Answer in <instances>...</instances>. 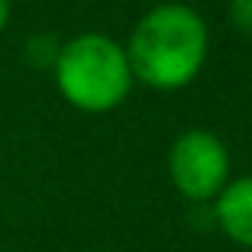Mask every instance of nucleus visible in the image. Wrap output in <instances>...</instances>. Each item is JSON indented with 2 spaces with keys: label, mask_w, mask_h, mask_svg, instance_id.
Listing matches in <instances>:
<instances>
[{
  "label": "nucleus",
  "mask_w": 252,
  "mask_h": 252,
  "mask_svg": "<svg viewBox=\"0 0 252 252\" xmlns=\"http://www.w3.org/2000/svg\"><path fill=\"white\" fill-rule=\"evenodd\" d=\"M214 217L236 246L252 249V175L226 181V188L214 197Z\"/></svg>",
  "instance_id": "4"
},
{
  "label": "nucleus",
  "mask_w": 252,
  "mask_h": 252,
  "mask_svg": "<svg viewBox=\"0 0 252 252\" xmlns=\"http://www.w3.org/2000/svg\"><path fill=\"white\" fill-rule=\"evenodd\" d=\"M52 71L62 97L84 113L113 110L133 88L126 49L104 32H81L68 39L59 49Z\"/></svg>",
  "instance_id": "2"
},
{
  "label": "nucleus",
  "mask_w": 252,
  "mask_h": 252,
  "mask_svg": "<svg viewBox=\"0 0 252 252\" xmlns=\"http://www.w3.org/2000/svg\"><path fill=\"white\" fill-rule=\"evenodd\" d=\"M59 49L62 45H55L49 36H36L30 39V45H26V59L32 62V65H55V59H59Z\"/></svg>",
  "instance_id": "5"
},
{
  "label": "nucleus",
  "mask_w": 252,
  "mask_h": 252,
  "mask_svg": "<svg viewBox=\"0 0 252 252\" xmlns=\"http://www.w3.org/2000/svg\"><path fill=\"white\" fill-rule=\"evenodd\" d=\"M230 23L239 32L252 36V0H230Z\"/></svg>",
  "instance_id": "6"
},
{
  "label": "nucleus",
  "mask_w": 252,
  "mask_h": 252,
  "mask_svg": "<svg viewBox=\"0 0 252 252\" xmlns=\"http://www.w3.org/2000/svg\"><path fill=\"white\" fill-rule=\"evenodd\" d=\"M168 175L181 197L214 200L230 181V152L210 129H188L168 149Z\"/></svg>",
  "instance_id": "3"
},
{
  "label": "nucleus",
  "mask_w": 252,
  "mask_h": 252,
  "mask_svg": "<svg viewBox=\"0 0 252 252\" xmlns=\"http://www.w3.org/2000/svg\"><path fill=\"white\" fill-rule=\"evenodd\" d=\"M207 45V23L197 10L162 3L136 23L123 49L133 81H142L152 91H178L200 74Z\"/></svg>",
  "instance_id": "1"
},
{
  "label": "nucleus",
  "mask_w": 252,
  "mask_h": 252,
  "mask_svg": "<svg viewBox=\"0 0 252 252\" xmlns=\"http://www.w3.org/2000/svg\"><path fill=\"white\" fill-rule=\"evenodd\" d=\"M7 23H10V0H0V32L7 30Z\"/></svg>",
  "instance_id": "7"
}]
</instances>
